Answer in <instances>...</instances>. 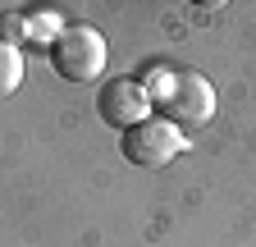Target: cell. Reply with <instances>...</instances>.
Masks as SVG:
<instances>
[{
	"label": "cell",
	"mask_w": 256,
	"mask_h": 247,
	"mask_svg": "<svg viewBox=\"0 0 256 247\" xmlns=\"http://www.w3.org/2000/svg\"><path fill=\"white\" fill-rule=\"evenodd\" d=\"M106 60H110L106 55V37L96 32L92 23H69L50 42V69L64 82H92V78H101Z\"/></svg>",
	"instance_id": "7a4b0ae2"
},
{
	"label": "cell",
	"mask_w": 256,
	"mask_h": 247,
	"mask_svg": "<svg viewBox=\"0 0 256 247\" xmlns=\"http://www.w3.org/2000/svg\"><path fill=\"white\" fill-rule=\"evenodd\" d=\"M23 87V46L0 42V96H14Z\"/></svg>",
	"instance_id": "5b68a950"
},
{
	"label": "cell",
	"mask_w": 256,
	"mask_h": 247,
	"mask_svg": "<svg viewBox=\"0 0 256 247\" xmlns=\"http://www.w3.org/2000/svg\"><path fill=\"white\" fill-rule=\"evenodd\" d=\"M28 37V14H0V42L18 46Z\"/></svg>",
	"instance_id": "52a82bcc"
},
{
	"label": "cell",
	"mask_w": 256,
	"mask_h": 247,
	"mask_svg": "<svg viewBox=\"0 0 256 247\" xmlns=\"http://www.w3.org/2000/svg\"><path fill=\"white\" fill-rule=\"evenodd\" d=\"M64 28H69V23H60V14H55V10L28 14V37H32V42H55Z\"/></svg>",
	"instance_id": "8992f818"
},
{
	"label": "cell",
	"mask_w": 256,
	"mask_h": 247,
	"mask_svg": "<svg viewBox=\"0 0 256 247\" xmlns=\"http://www.w3.org/2000/svg\"><path fill=\"white\" fill-rule=\"evenodd\" d=\"M183 146H188V133L174 128V124H170V119H160V114L133 124V128L119 138L124 160H128V165H138V170H165L170 160L183 156Z\"/></svg>",
	"instance_id": "3957f363"
},
{
	"label": "cell",
	"mask_w": 256,
	"mask_h": 247,
	"mask_svg": "<svg viewBox=\"0 0 256 247\" xmlns=\"http://www.w3.org/2000/svg\"><path fill=\"white\" fill-rule=\"evenodd\" d=\"M142 87L151 92V101L160 106V119H170L174 128H183V133H188V128H202V124L215 119L220 96H215L210 78H202V74H165V69H146Z\"/></svg>",
	"instance_id": "6da1fadb"
},
{
	"label": "cell",
	"mask_w": 256,
	"mask_h": 247,
	"mask_svg": "<svg viewBox=\"0 0 256 247\" xmlns=\"http://www.w3.org/2000/svg\"><path fill=\"white\" fill-rule=\"evenodd\" d=\"M151 92L142 87V78H114L106 82L101 92H96V114H101V124H110V128H133V124L151 119Z\"/></svg>",
	"instance_id": "277c9868"
}]
</instances>
